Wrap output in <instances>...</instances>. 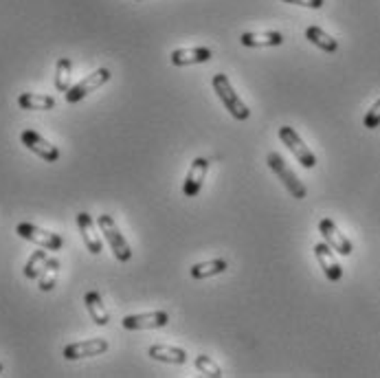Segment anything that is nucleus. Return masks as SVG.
Returning a JSON list of instances; mask_svg holds the SVG:
<instances>
[{"mask_svg":"<svg viewBox=\"0 0 380 378\" xmlns=\"http://www.w3.org/2000/svg\"><path fill=\"white\" fill-rule=\"evenodd\" d=\"M211 86H213V90H216V95L220 97V102L226 106V110H229L231 114H233V119L244 121V119H249V117H251L249 106H246V104L240 100V95L233 90V86H231V81H229V77H226L224 73L213 75Z\"/></svg>","mask_w":380,"mask_h":378,"instance_id":"obj_1","label":"nucleus"},{"mask_svg":"<svg viewBox=\"0 0 380 378\" xmlns=\"http://www.w3.org/2000/svg\"><path fill=\"white\" fill-rule=\"evenodd\" d=\"M97 224H99V231H102L104 238L108 240L114 257H117L119 262H128L132 257V249H130L128 240L123 238V234L119 231V227H117V222H114V218L108 216V213H102V216L97 218Z\"/></svg>","mask_w":380,"mask_h":378,"instance_id":"obj_2","label":"nucleus"},{"mask_svg":"<svg viewBox=\"0 0 380 378\" xmlns=\"http://www.w3.org/2000/svg\"><path fill=\"white\" fill-rule=\"evenodd\" d=\"M15 234H18L22 240H29L33 244L42 246V249H46V251H60L64 246L62 236L46 231V229H40V227L31 224V222H20L18 227H15Z\"/></svg>","mask_w":380,"mask_h":378,"instance_id":"obj_3","label":"nucleus"},{"mask_svg":"<svg viewBox=\"0 0 380 378\" xmlns=\"http://www.w3.org/2000/svg\"><path fill=\"white\" fill-rule=\"evenodd\" d=\"M279 139H282V143L288 147V150L294 154V158L301 163V166L306 170H312L317 166V156L312 154L310 147L304 143V139L297 135V130L290 128V126H284V128H279Z\"/></svg>","mask_w":380,"mask_h":378,"instance_id":"obj_4","label":"nucleus"},{"mask_svg":"<svg viewBox=\"0 0 380 378\" xmlns=\"http://www.w3.org/2000/svg\"><path fill=\"white\" fill-rule=\"evenodd\" d=\"M266 161H269V168L279 176V180H282V183L286 185V189L292 194V198L304 201L308 191H306V187H304L301 180L294 176V172L286 166V161H284L282 156H279L277 152H271Z\"/></svg>","mask_w":380,"mask_h":378,"instance_id":"obj_5","label":"nucleus"},{"mask_svg":"<svg viewBox=\"0 0 380 378\" xmlns=\"http://www.w3.org/2000/svg\"><path fill=\"white\" fill-rule=\"evenodd\" d=\"M108 79H110V71H108V69H97L95 73H90V75H86L84 79H81L79 84H75L73 88L66 90V102H69V104L81 102V100H84L86 95H90L93 90L102 88Z\"/></svg>","mask_w":380,"mask_h":378,"instance_id":"obj_6","label":"nucleus"},{"mask_svg":"<svg viewBox=\"0 0 380 378\" xmlns=\"http://www.w3.org/2000/svg\"><path fill=\"white\" fill-rule=\"evenodd\" d=\"M168 323H170V315L163 310L143 312V315H128L121 321L125 330H156V328H165Z\"/></svg>","mask_w":380,"mask_h":378,"instance_id":"obj_7","label":"nucleus"},{"mask_svg":"<svg viewBox=\"0 0 380 378\" xmlns=\"http://www.w3.org/2000/svg\"><path fill=\"white\" fill-rule=\"evenodd\" d=\"M20 141H22V145L27 147V150H31L33 154H38L46 163H55L60 158L57 147L51 141H46L42 135H38L36 130H25V133L20 135Z\"/></svg>","mask_w":380,"mask_h":378,"instance_id":"obj_8","label":"nucleus"},{"mask_svg":"<svg viewBox=\"0 0 380 378\" xmlns=\"http://www.w3.org/2000/svg\"><path fill=\"white\" fill-rule=\"evenodd\" d=\"M108 350V341L106 339H86V341H77L64 348V358L66 360H79V358H88V356H99Z\"/></svg>","mask_w":380,"mask_h":378,"instance_id":"obj_9","label":"nucleus"},{"mask_svg":"<svg viewBox=\"0 0 380 378\" xmlns=\"http://www.w3.org/2000/svg\"><path fill=\"white\" fill-rule=\"evenodd\" d=\"M77 227H79V234L84 238V244L86 249L93 253V255H99L104 251V242H102V236L97 234V227H95V220L90 213L81 211L77 213Z\"/></svg>","mask_w":380,"mask_h":378,"instance_id":"obj_10","label":"nucleus"},{"mask_svg":"<svg viewBox=\"0 0 380 378\" xmlns=\"http://www.w3.org/2000/svg\"><path fill=\"white\" fill-rule=\"evenodd\" d=\"M319 231H321L323 240H325L330 246H332L334 251H339L341 255H352V251H354L352 242L339 231V227H337L332 220H330V218H323V220L319 222Z\"/></svg>","mask_w":380,"mask_h":378,"instance_id":"obj_11","label":"nucleus"},{"mask_svg":"<svg viewBox=\"0 0 380 378\" xmlns=\"http://www.w3.org/2000/svg\"><path fill=\"white\" fill-rule=\"evenodd\" d=\"M207 172H209V161L203 156L194 158L191 168L187 172V178H185V185H183V194L187 196V198H194V196H198V191L203 189Z\"/></svg>","mask_w":380,"mask_h":378,"instance_id":"obj_12","label":"nucleus"},{"mask_svg":"<svg viewBox=\"0 0 380 378\" xmlns=\"http://www.w3.org/2000/svg\"><path fill=\"white\" fill-rule=\"evenodd\" d=\"M315 257L319 259V264H321V269H323V273L330 282H339V279L343 277V269L334 257V249L327 242L315 244Z\"/></svg>","mask_w":380,"mask_h":378,"instance_id":"obj_13","label":"nucleus"},{"mask_svg":"<svg viewBox=\"0 0 380 378\" xmlns=\"http://www.w3.org/2000/svg\"><path fill=\"white\" fill-rule=\"evenodd\" d=\"M213 58L211 48L207 46H194V48H176L170 55L174 67H189V64H205Z\"/></svg>","mask_w":380,"mask_h":378,"instance_id":"obj_14","label":"nucleus"},{"mask_svg":"<svg viewBox=\"0 0 380 378\" xmlns=\"http://www.w3.org/2000/svg\"><path fill=\"white\" fill-rule=\"evenodd\" d=\"M147 354L154 360H163V363H172V365L187 363V352L180 348H172V345H152Z\"/></svg>","mask_w":380,"mask_h":378,"instance_id":"obj_15","label":"nucleus"},{"mask_svg":"<svg viewBox=\"0 0 380 378\" xmlns=\"http://www.w3.org/2000/svg\"><path fill=\"white\" fill-rule=\"evenodd\" d=\"M84 304H86V310H88L90 319H93L97 325H108V321H110V315H108V310H106V306H104L102 295H99V292H95V290L86 292Z\"/></svg>","mask_w":380,"mask_h":378,"instance_id":"obj_16","label":"nucleus"},{"mask_svg":"<svg viewBox=\"0 0 380 378\" xmlns=\"http://www.w3.org/2000/svg\"><path fill=\"white\" fill-rule=\"evenodd\" d=\"M240 42L244 46H282L284 36L279 31H264V34H242Z\"/></svg>","mask_w":380,"mask_h":378,"instance_id":"obj_17","label":"nucleus"},{"mask_svg":"<svg viewBox=\"0 0 380 378\" xmlns=\"http://www.w3.org/2000/svg\"><path fill=\"white\" fill-rule=\"evenodd\" d=\"M18 106L22 110H53L55 100L51 95H38V93H22L18 97Z\"/></svg>","mask_w":380,"mask_h":378,"instance_id":"obj_18","label":"nucleus"},{"mask_svg":"<svg viewBox=\"0 0 380 378\" xmlns=\"http://www.w3.org/2000/svg\"><path fill=\"white\" fill-rule=\"evenodd\" d=\"M229 269L226 259H209V262H201V264H194L189 269V275L191 279H207V277H213V275H222L224 271Z\"/></svg>","mask_w":380,"mask_h":378,"instance_id":"obj_19","label":"nucleus"},{"mask_svg":"<svg viewBox=\"0 0 380 378\" xmlns=\"http://www.w3.org/2000/svg\"><path fill=\"white\" fill-rule=\"evenodd\" d=\"M306 38L315 46H319L321 51H325V53H337V48H339V42L330 34H325L321 27H308L306 29Z\"/></svg>","mask_w":380,"mask_h":378,"instance_id":"obj_20","label":"nucleus"},{"mask_svg":"<svg viewBox=\"0 0 380 378\" xmlns=\"http://www.w3.org/2000/svg\"><path fill=\"white\" fill-rule=\"evenodd\" d=\"M57 275H60V259L55 257H48V262L44 264L40 277H38V286L42 292H48L55 288V282H57Z\"/></svg>","mask_w":380,"mask_h":378,"instance_id":"obj_21","label":"nucleus"},{"mask_svg":"<svg viewBox=\"0 0 380 378\" xmlns=\"http://www.w3.org/2000/svg\"><path fill=\"white\" fill-rule=\"evenodd\" d=\"M71 69H73V64L69 58L57 60V64H55V88L60 93H66L71 88Z\"/></svg>","mask_w":380,"mask_h":378,"instance_id":"obj_22","label":"nucleus"},{"mask_svg":"<svg viewBox=\"0 0 380 378\" xmlns=\"http://www.w3.org/2000/svg\"><path fill=\"white\" fill-rule=\"evenodd\" d=\"M46 262H48L46 249H42V251H33L31 257L27 259V264H25V277H27V279H38Z\"/></svg>","mask_w":380,"mask_h":378,"instance_id":"obj_23","label":"nucleus"},{"mask_svg":"<svg viewBox=\"0 0 380 378\" xmlns=\"http://www.w3.org/2000/svg\"><path fill=\"white\" fill-rule=\"evenodd\" d=\"M194 365H196V370L201 372V374H205V376H211V378H222V367L213 360L211 356H207V354H198L196 356V360H194Z\"/></svg>","mask_w":380,"mask_h":378,"instance_id":"obj_24","label":"nucleus"},{"mask_svg":"<svg viewBox=\"0 0 380 378\" xmlns=\"http://www.w3.org/2000/svg\"><path fill=\"white\" fill-rule=\"evenodd\" d=\"M362 123H365L367 130H376V128L380 126V100L367 110V114H365V119H362Z\"/></svg>","mask_w":380,"mask_h":378,"instance_id":"obj_25","label":"nucleus"},{"mask_svg":"<svg viewBox=\"0 0 380 378\" xmlns=\"http://www.w3.org/2000/svg\"><path fill=\"white\" fill-rule=\"evenodd\" d=\"M284 3H290V5H301V7H308V9H321L325 0H284Z\"/></svg>","mask_w":380,"mask_h":378,"instance_id":"obj_26","label":"nucleus"},{"mask_svg":"<svg viewBox=\"0 0 380 378\" xmlns=\"http://www.w3.org/2000/svg\"><path fill=\"white\" fill-rule=\"evenodd\" d=\"M0 374H3V363H0Z\"/></svg>","mask_w":380,"mask_h":378,"instance_id":"obj_27","label":"nucleus"}]
</instances>
